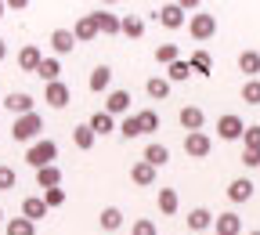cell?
I'll list each match as a JSON object with an SVG mask.
<instances>
[{"instance_id":"6da1fadb","label":"cell","mask_w":260,"mask_h":235,"mask_svg":"<svg viewBox=\"0 0 260 235\" xmlns=\"http://www.w3.org/2000/svg\"><path fill=\"white\" fill-rule=\"evenodd\" d=\"M54 159H58V145H54L51 138H44V141H32V145H29V152H25V163L32 166V170L54 166Z\"/></svg>"},{"instance_id":"7a4b0ae2","label":"cell","mask_w":260,"mask_h":235,"mask_svg":"<svg viewBox=\"0 0 260 235\" xmlns=\"http://www.w3.org/2000/svg\"><path fill=\"white\" fill-rule=\"evenodd\" d=\"M40 130H44V116L40 112H29V116H18L11 123V138L15 141H37Z\"/></svg>"},{"instance_id":"3957f363","label":"cell","mask_w":260,"mask_h":235,"mask_svg":"<svg viewBox=\"0 0 260 235\" xmlns=\"http://www.w3.org/2000/svg\"><path fill=\"white\" fill-rule=\"evenodd\" d=\"M188 33H191V40H199V44L213 40V37H217V15H210V11L191 15V18H188Z\"/></svg>"},{"instance_id":"277c9868","label":"cell","mask_w":260,"mask_h":235,"mask_svg":"<svg viewBox=\"0 0 260 235\" xmlns=\"http://www.w3.org/2000/svg\"><path fill=\"white\" fill-rule=\"evenodd\" d=\"M242 134H246L242 116H235V112H224V116L217 120V138H220V141H242Z\"/></svg>"},{"instance_id":"5b68a950","label":"cell","mask_w":260,"mask_h":235,"mask_svg":"<svg viewBox=\"0 0 260 235\" xmlns=\"http://www.w3.org/2000/svg\"><path fill=\"white\" fill-rule=\"evenodd\" d=\"M184 152H188V159H206V156L213 152V141H210V134H206V130L184 134Z\"/></svg>"},{"instance_id":"8992f818","label":"cell","mask_w":260,"mask_h":235,"mask_svg":"<svg viewBox=\"0 0 260 235\" xmlns=\"http://www.w3.org/2000/svg\"><path fill=\"white\" fill-rule=\"evenodd\" d=\"M152 18L159 22V25H167V29H181L188 18H184V8L181 4H159L155 11H152Z\"/></svg>"},{"instance_id":"52a82bcc","label":"cell","mask_w":260,"mask_h":235,"mask_svg":"<svg viewBox=\"0 0 260 235\" xmlns=\"http://www.w3.org/2000/svg\"><path fill=\"white\" fill-rule=\"evenodd\" d=\"M44 102L51 105V109H65V105H69L73 102V91H69V83H47L44 87Z\"/></svg>"},{"instance_id":"ba28073f","label":"cell","mask_w":260,"mask_h":235,"mask_svg":"<svg viewBox=\"0 0 260 235\" xmlns=\"http://www.w3.org/2000/svg\"><path fill=\"white\" fill-rule=\"evenodd\" d=\"M105 112L116 120V116H130V91H123V87H116V91H109V98H105Z\"/></svg>"},{"instance_id":"9c48e42d","label":"cell","mask_w":260,"mask_h":235,"mask_svg":"<svg viewBox=\"0 0 260 235\" xmlns=\"http://www.w3.org/2000/svg\"><path fill=\"white\" fill-rule=\"evenodd\" d=\"M177 123H181L188 134H195V130H203V127H206V112H203L199 105H184V109L177 112Z\"/></svg>"},{"instance_id":"30bf717a","label":"cell","mask_w":260,"mask_h":235,"mask_svg":"<svg viewBox=\"0 0 260 235\" xmlns=\"http://www.w3.org/2000/svg\"><path fill=\"white\" fill-rule=\"evenodd\" d=\"M213 231H217V235H242V217H239L235 210L217 214V217H213Z\"/></svg>"},{"instance_id":"8fae6325","label":"cell","mask_w":260,"mask_h":235,"mask_svg":"<svg viewBox=\"0 0 260 235\" xmlns=\"http://www.w3.org/2000/svg\"><path fill=\"white\" fill-rule=\"evenodd\" d=\"M4 105H8V112L18 120V116H29V112H32V98H29L25 91H11V94L4 98Z\"/></svg>"},{"instance_id":"7c38bea8","label":"cell","mask_w":260,"mask_h":235,"mask_svg":"<svg viewBox=\"0 0 260 235\" xmlns=\"http://www.w3.org/2000/svg\"><path fill=\"white\" fill-rule=\"evenodd\" d=\"M40 62H44V51H40L37 44H25V47L18 51V69H22V73H37Z\"/></svg>"},{"instance_id":"4fadbf2b","label":"cell","mask_w":260,"mask_h":235,"mask_svg":"<svg viewBox=\"0 0 260 235\" xmlns=\"http://www.w3.org/2000/svg\"><path fill=\"white\" fill-rule=\"evenodd\" d=\"M22 217H25V221H32V224L44 221V217H47V203H44V195H25V199H22Z\"/></svg>"},{"instance_id":"5bb4252c","label":"cell","mask_w":260,"mask_h":235,"mask_svg":"<svg viewBox=\"0 0 260 235\" xmlns=\"http://www.w3.org/2000/svg\"><path fill=\"white\" fill-rule=\"evenodd\" d=\"M73 37H76V44H90V40L102 37V33H98V22H94L90 15H83V18H76V25H73Z\"/></svg>"},{"instance_id":"9a60e30c","label":"cell","mask_w":260,"mask_h":235,"mask_svg":"<svg viewBox=\"0 0 260 235\" xmlns=\"http://www.w3.org/2000/svg\"><path fill=\"white\" fill-rule=\"evenodd\" d=\"M155 178H159V174H155V166H148L145 159H138L134 166H130V181L141 185V188H152V185H155Z\"/></svg>"},{"instance_id":"2e32d148","label":"cell","mask_w":260,"mask_h":235,"mask_svg":"<svg viewBox=\"0 0 260 235\" xmlns=\"http://www.w3.org/2000/svg\"><path fill=\"white\" fill-rule=\"evenodd\" d=\"M90 18L98 22V33H102V37H116L119 33V15H112V11H90Z\"/></svg>"},{"instance_id":"e0dca14e","label":"cell","mask_w":260,"mask_h":235,"mask_svg":"<svg viewBox=\"0 0 260 235\" xmlns=\"http://www.w3.org/2000/svg\"><path fill=\"white\" fill-rule=\"evenodd\" d=\"M228 199H232V203H249L253 199V181L249 178H235L232 185H228Z\"/></svg>"},{"instance_id":"ac0fdd59","label":"cell","mask_w":260,"mask_h":235,"mask_svg":"<svg viewBox=\"0 0 260 235\" xmlns=\"http://www.w3.org/2000/svg\"><path fill=\"white\" fill-rule=\"evenodd\" d=\"M51 47H54V54H73V47H76L73 29H54L51 33Z\"/></svg>"},{"instance_id":"d6986e66","label":"cell","mask_w":260,"mask_h":235,"mask_svg":"<svg viewBox=\"0 0 260 235\" xmlns=\"http://www.w3.org/2000/svg\"><path fill=\"white\" fill-rule=\"evenodd\" d=\"M87 87H90L94 94H105V91L112 87V69H109V65H98V69L90 73V80H87Z\"/></svg>"},{"instance_id":"ffe728a7","label":"cell","mask_w":260,"mask_h":235,"mask_svg":"<svg viewBox=\"0 0 260 235\" xmlns=\"http://www.w3.org/2000/svg\"><path fill=\"white\" fill-rule=\"evenodd\" d=\"M87 127H90V130L98 134V138H105V134H112V130H116V120H112V116H109L105 109H98V112H94V116L87 120Z\"/></svg>"},{"instance_id":"44dd1931","label":"cell","mask_w":260,"mask_h":235,"mask_svg":"<svg viewBox=\"0 0 260 235\" xmlns=\"http://www.w3.org/2000/svg\"><path fill=\"white\" fill-rule=\"evenodd\" d=\"M148 166H155V170H159V166H167L170 163V149L167 145H159V141H152L148 149H145V156H141Z\"/></svg>"},{"instance_id":"7402d4cb","label":"cell","mask_w":260,"mask_h":235,"mask_svg":"<svg viewBox=\"0 0 260 235\" xmlns=\"http://www.w3.org/2000/svg\"><path fill=\"white\" fill-rule=\"evenodd\" d=\"M119 33H123V37H130V40H141V37H145V22H141L138 15H119Z\"/></svg>"},{"instance_id":"603a6c76","label":"cell","mask_w":260,"mask_h":235,"mask_svg":"<svg viewBox=\"0 0 260 235\" xmlns=\"http://www.w3.org/2000/svg\"><path fill=\"white\" fill-rule=\"evenodd\" d=\"M177 210H181V195H177V188H159V214L174 217Z\"/></svg>"},{"instance_id":"cb8c5ba5","label":"cell","mask_w":260,"mask_h":235,"mask_svg":"<svg viewBox=\"0 0 260 235\" xmlns=\"http://www.w3.org/2000/svg\"><path fill=\"white\" fill-rule=\"evenodd\" d=\"M188 65H191V73H203V76H210V73H213V58H210V51H206V47L191 51V54H188Z\"/></svg>"},{"instance_id":"d4e9b609","label":"cell","mask_w":260,"mask_h":235,"mask_svg":"<svg viewBox=\"0 0 260 235\" xmlns=\"http://www.w3.org/2000/svg\"><path fill=\"white\" fill-rule=\"evenodd\" d=\"M94 141H98V134L87 127V123H80V127H73V145L80 149V152H90L94 149Z\"/></svg>"},{"instance_id":"484cf974","label":"cell","mask_w":260,"mask_h":235,"mask_svg":"<svg viewBox=\"0 0 260 235\" xmlns=\"http://www.w3.org/2000/svg\"><path fill=\"white\" fill-rule=\"evenodd\" d=\"M188 228H191V231H206V228H213V214H210L206 207L188 210Z\"/></svg>"},{"instance_id":"4316f807","label":"cell","mask_w":260,"mask_h":235,"mask_svg":"<svg viewBox=\"0 0 260 235\" xmlns=\"http://www.w3.org/2000/svg\"><path fill=\"white\" fill-rule=\"evenodd\" d=\"M239 69L246 73V80H260V54L256 51H242L239 54Z\"/></svg>"},{"instance_id":"83f0119b","label":"cell","mask_w":260,"mask_h":235,"mask_svg":"<svg viewBox=\"0 0 260 235\" xmlns=\"http://www.w3.org/2000/svg\"><path fill=\"white\" fill-rule=\"evenodd\" d=\"M145 94L152 98V102H162V98H170V80L167 76H152L145 83Z\"/></svg>"},{"instance_id":"f1b7e54d","label":"cell","mask_w":260,"mask_h":235,"mask_svg":"<svg viewBox=\"0 0 260 235\" xmlns=\"http://www.w3.org/2000/svg\"><path fill=\"white\" fill-rule=\"evenodd\" d=\"M98 224H102V231H119L123 228V210L119 207H105L102 217H98Z\"/></svg>"},{"instance_id":"f546056e","label":"cell","mask_w":260,"mask_h":235,"mask_svg":"<svg viewBox=\"0 0 260 235\" xmlns=\"http://www.w3.org/2000/svg\"><path fill=\"white\" fill-rule=\"evenodd\" d=\"M37 76H40L44 83H58V80H61V62H58V58H44L40 69H37Z\"/></svg>"},{"instance_id":"4dcf8cb0","label":"cell","mask_w":260,"mask_h":235,"mask_svg":"<svg viewBox=\"0 0 260 235\" xmlns=\"http://www.w3.org/2000/svg\"><path fill=\"white\" fill-rule=\"evenodd\" d=\"M37 185L47 192V188H61V170H58V163L54 166H44V170H37Z\"/></svg>"},{"instance_id":"1f68e13d","label":"cell","mask_w":260,"mask_h":235,"mask_svg":"<svg viewBox=\"0 0 260 235\" xmlns=\"http://www.w3.org/2000/svg\"><path fill=\"white\" fill-rule=\"evenodd\" d=\"M188 76H191V65H188V58H181V62L167 65V80H170V83H184Z\"/></svg>"},{"instance_id":"d6a6232c","label":"cell","mask_w":260,"mask_h":235,"mask_svg":"<svg viewBox=\"0 0 260 235\" xmlns=\"http://www.w3.org/2000/svg\"><path fill=\"white\" fill-rule=\"evenodd\" d=\"M155 62H159V65L181 62V47H177V44H159V47H155Z\"/></svg>"},{"instance_id":"836d02e7","label":"cell","mask_w":260,"mask_h":235,"mask_svg":"<svg viewBox=\"0 0 260 235\" xmlns=\"http://www.w3.org/2000/svg\"><path fill=\"white\" fill-rule=\"evenodd\" d=\"M116 130L123 134L126 141H134V138H141V123H138V116H123V120L116 123Z\"/></svg>"},{"instance_id":"e575fe53","label":"cell","mask_w":260,"mask_h":235,"mask_svg":"<svg viewBox=\"0 0 260 235\" xmlns=\"http://www.w3.org/2000/svg\"><path fill=\"white\" fill-rule=\"evenodd\" d=\"M4 231H8V235H37V224L25 221V217H11V221L4 224Z\"/></svg>"},{"instance_id":"d590c367","label":"cell","mask_w":260,"mask_h":235,"mask_svg":"<svg viewBox=\"0 0 260 235\" xmlns=\"http://www.w3.org/2000/svg\"><path fill=\"white\" fill-rule=\"evenodd\" d=\"M138 116V123H141V134H155L159 130V112L155 109H141V112H134Z\"/></svg>"},{"instance_id":"8d00e7d4","label":"cell","mask_w":260,"mask_h":235,"mask_svg":"<svg viewBox=\"0 0 260 235\" xmlns=\"http://www.w3.org/2000/svg\"><path fill=\"white\" fill-rule=\"evenodd\" d=\"M242 102L246 105H260V80H246L242 83Z\"/></svg>"},{"instance_id":"74e56055","label":"cell","mask_w":260,"mask_h":235,"mask_svg":"<svg viewBox=\"0 0 260 235\" xmlns=\"http://www.w3.org/2000/svg\"><path fill=\"white\" fill-rule=\"evenodd\" d=\"M18 185V174L11 170V166H4V163H0V192H11Z\"/></svg>"},{"instance_id":"f35d334b","label":"cell","mask_w":260,"mask_h":235,"mask_svg":"<svg viewBox=\"0 0 260 235\" xmlns=\"http://www.w3.org/2000/svg\"><path fill=\"white\" fill-rule=\"evenodd\" d=\"M130 235H159V228H155V221L141 217V221H134V228H130Z\"/></svg>"},{"instance_id":"ab89813d","label":"cell","mask_w":260,"mask_h":235,"mask_svg":"<svg viewBox=\"0 0 260 235\" xmlns=\"http://www.w3.org/2000/svg\"><path fill=\"white\" fill-rule=\"evenodd\" d=\"M44 203H47V210L61 207V203H65V188H47V192H44Z\"/></svg>"},{"instance_id":"60d3db41","label":"cell","mask_w":260,"mask_h":235,"mask_svg":"<svg viewBox=\"0 0 260 235\" xmlns=\"http://www.w3.org/2000/svg\"><path fill=\"white\" fill-rule=\"evenodd\" d=\"M242 149H256V152H260V127H246V134H242Z\"/></svg>"},{"instance_id":"b9f144b4","label":"cell","mask_w":260,"mask_h":235,"mask_svg":"<svg viewBox=\"0 0 260 235\" xmlns=\"http://www.w3.org/2000/svg\"><path fill=\"white\" fill-rule=\"evenodd\" d=\"M242 163L253 166V170H260V152L256 149H242Z\"/></svg>"},{"instance_id":"7bdbcfd3","label":"cell","mask_w":260,"mask_h":235,"mask_svg":"<svg viewBox=\"0 0 260 235\" xmlns=\"http://www.w3.org/2000/svg\"><path fill=\"white\" fill-rule=\"evenodd\" d=\"M4 58H8V44H4V40H0V62H4Z\"/></svg>"},{"instance_id":"ee69618b","label":"cell","mask_w":260,"mask_h":235,"mask_svg":"<svg viewBox=\"0 0 260 235\" xmlns=\"http://www.w3.org/2000/svg\"><path fill=\"white\" fill-rule=\"evenodd\" d=\"M4 11H8V4H4V0H0V18H4Z\"/></svg>"},{"instance_id":"f6af8a7d","label":"cell","mask_w":260,"mask_h":235,"mask_svg":"<svg viewBox=\"0 0 260 235\" xmlns=\"http://www.w3.org/2000/svg\"><path fill=\"white\" fill-rule=\"evenodd\" d=\"M246 235H260V231H246Z\"/></svg>"},{"instance_id":"bcb514c9","label":"cell","mask_w":260,"mask_h":235,"mask_svg":"<svg viewBox=\"0 0 260 235\" xmlns=\"http://www.w3.org/2000/svg\"><path fill=\"white\" fill-rule=\"evenodd\" d=\"M0 221H4V210H0Z\"/></svg>"}]
</instances>
